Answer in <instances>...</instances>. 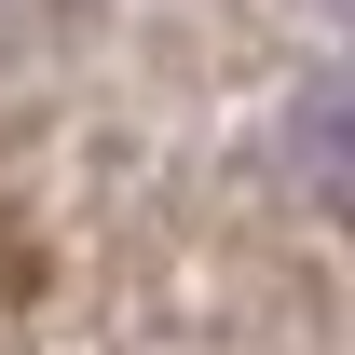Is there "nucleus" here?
<instances>
[{
    "mask_svg": "<svg viewBox=\"0 0 355 355\" xmlns=\"http://www.w3.org/2000/svg\"><path fill=\"white\" fill-rule=\"evenodd\" d=\"M287 164H301V191L328 205V219H355V83L301 96V123H287Z\"/></svg>",
    "mask_w": 355,
    "mask_h": 355,
    "instance_id": "1",
    "label": "nucleus"
}]
</instances>
